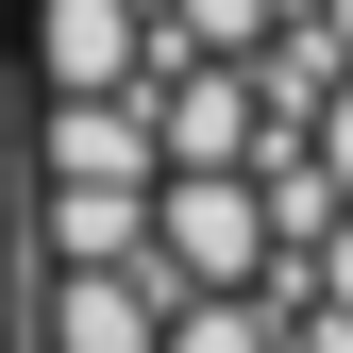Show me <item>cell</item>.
I'll return each instance as SVG.
<instances>
[{
    "mask_svg": "<svg viewBox=\"0 0 353 353\" xmlns=\"http://www.w3.org/2000/svg\"><path fill=\"white\" fill-rule=\"evenodd\" d=\"M270 185H236V168H168L152 185V252H168V286H252L270 270Z\"/></svg>",
    "mask_w": 353,
    "mask_h": 353,
    "instance_id": "obj_1",
    "label": "cell"
},
{
    "mask_svg": "<svg viewBox=\"0 0 353 353\" xmlns=\"http://www.w3.org/2000/svg\"><path fill=\"white\" fill-rule=\"evenodd\" d=\"M34 68H51V101H135V0H51L34 17Z\"/></svg>",
    "mask_w": 353,
    "mask_h": 353,
    "instance_id": "obj_2",
    "label": "cell"
},
{
    "mask_svg": "<svg viewBox=\"0 0 353 353\" xmlns=\"http://www.w3.org/2000/svg\"><path fill=\"white\" fill-rule=\"evenodd\" d=\"M0 336H17V270H0Z\"/></svg>",
    "mask_w": 353,
    "mask_h": 353,
    "instance_id": "obj_3",
    "label": "cell"
},
{
    "mask_svg": "<svg viewBox=\"0 0 353 353\" xmlns=\"http://www.w3.org/2000/svg\"><path fill=\"white\" fill-rule=\"evenodd\" d=\"M0 202H17V168H0Z\"/></svg>",
    "mask_w": 353,
    "mask_h": 353,
    "instance_id": "obj_4",
    "label": "cell"
}]
</instances>
